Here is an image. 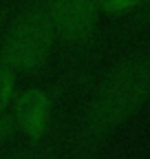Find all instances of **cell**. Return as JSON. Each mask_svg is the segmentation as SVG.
Returning a JSON list of instances; mask_svg holds the SVG:
<instances>
[{
	"label": "cell",
	"mask_w": 150,
	"mask_h": 159,
	"mask_svg": "<svg viewBox=\"0 0 150 159\" xmlns=\"http://www.w3.org/2000/svg\"><path fill=\"white\" fill-rule=\"evenodd\" d=\"M49 113H51L49 95L42 93V91H38V89H31V91H24L20 97L15 99L11 119H13V124L18 128H22L29 137L38 139L46 130Z\"/></svg>",
	"instance_id": "obj_4"
},
{
	"label": "cell",
	"mask_w": 150,
	"mask_h": 159,
	"mask_svg": "<svg viewBox=\"0 0 150 159\" xmlns=\"http://www.w3.org/2000/svg\"><path fill=\"white\" fill-rule=\"evenodd\" d=\"M97 2L104 7V9H108V11H113V13H119V11H128V9H133L135 5H139L141 0H97Z\"/></svg>",
	"instance_id": "obj_6"
},
{
	"label": "cell",
	"mask_w": 150,
	"mask_h": 159,
	"mask_svg": "<svg viewBox=\"0 0 150 159\" xmlns=\"http://www.w3.org/2000/svg\"><path fill=\"white\" fill-rule=\"evenodd\" d=\"M53 33H55V27L49 16L33 13L24 18L7 35L2 55H0V64L9 66L11 71L38 69L49 55V49L53 44Z\"/></svg>",
	"instance_id": "obj_2"
},
{
	"label": "cell",
	"mask_w": 150,
	"mask_h": 159,
	"mask_svg": "<svg viewBox=\"0 0 150 159\" xmlns=\"http://www.w3.org/2000/svg\"><path fill=\"white\" fill-rule=\"evenodd\" d=\"M13 84H15L13 71L5 64H0V115H5L11 97H13Z\"/></svg>",
	"instance_id": "obj_5"
},
{
	"label": "cell",
	"mask_w": 150,
	"mask_h": 159,
	"mask_svg": "<svg viewBox=\"0 0 150 159\" xmlns=\"http://www.w3.org/2000/svg\"><path fill=\"white\" fill-rule=\"evenodd\" d=\"M150 95V55L115 69L99 86L86 115V133L104 135L133 115Z\"/></svg>",
	"instance_id": "obj_1"
},
{
	"label": "cell",
	"mask_w": 150,
	"mask_h": 159,
	"mask_svg": "<svg viewBox=\"0 0 150 159\" xmlns=\"http://www.w3.org/2000/svg\"><path fill=\"white\" fill-rule=\"evenodd\" d=\"M97 0H55L53 27L68 40H86L97 25Z\"/></svg>",
	"instance_id": "obj_3"
},
{
	"label": "cell",
	"mask_w": 150,
	"mask_h": 159,
	"mask_svg": "<svg viewBox=\"0 0 150 159\" xmlns=\"http://www.w3.org/2000/svg\"><path fill=\"white\" fill-rule=\"evenodd\" d=\"M15 124H13V119L9 117V115H0V142L11 133V128H13Z\"/></svg>",
	"instance_id": "obj_7"
}]
</instances>
